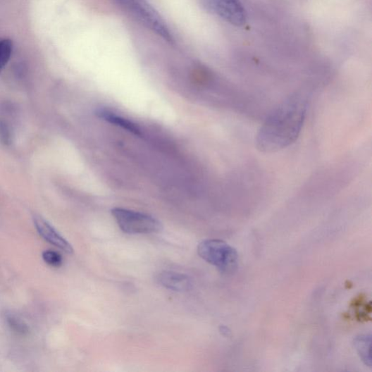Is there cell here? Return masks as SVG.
Wrapping results in <instances>:
<instances>
[{
	"label": "cell",
	"mask_w": 372,
	"mask_h": 372,
	"mask_svg": "<svg viewBox=\"0 0 372 372\" xmlns=\"http://www.w3.org/2000/svg\"><path fill=\"white\" fill-rule=\"evenodd\" d=\"M306 104L294 96L273 111L260 130L256 140L259 150L271 153L294 143L304 125Z\"/></svg>",
	"instance_id": "cell-1"
},
{
	"label": "cell",
	"mask_w": 372,
	"mask_h": 372,
	"mask_svg": "<svg viewBox=\"0 0 372 372\" xmlns=\"http://www.w3.org/2000/svg\"><path fill=\"white\" fill-rule=\"evenodd\" d=\"M147 29L168 42L175 41L174 35L164 19L148 0H112Z\"/></svg>",
	"instance_id": "cell-2"
},
{
	"label": "cell",
	"mask_w": 372,
	"mask_h": 372,
	"mask_svg": "<svg viewBox=\"0 0 372 372\" xmlns=\"http://www.w3.org/2000/svg\"><path fill=\"white\" fill-rule=\"evenodd\" d=\"M198 253L203 260L223 273H234L238 267V252L223 241L204 240L199 244Z\"/></svg>",
	"instance_id": "cell-3"
},
{
	"label": "cell",
	"mask_w": 372,
	"mask_h": 372,
	"mask_svg": "<svg viewBox=\"0 0 372 372\" xmlns=\"http://www.w3.org/2000/svg\"><path fill=\"white\" fill-rule=\"evenodd\" d=\"M111 214L125 234H153L162 229L161 223L147 214L119 207L112 209Z\"/></svg>",
	"instance_id": "cell-4"
},
{
	"label": "cell",
	"mask_w": 372,
	"mask_h": 372,
	"mask_svg": "<svg viewBox=\"0 0 372 372\" xmlns=\"http://www.w3.org/2000/svg\"><path fill=\"white\" fill-rule=\"evenodd\" d=\"M206 9L231 25H245L247 15L240 0H202Z\"/></svg>",
	"instance_id": "cell-5"
},
{
	"label": "cell",
	"mask_w": 372,
	"mask_h": 372,
	"mask_svg": "<svg viewBox=\"0 0 372 372\" xmlns=\"http://www.w3.org/2000/svg\"><path fill=\"white\" fill-rule=\"evenodd\" d=\"M39 235L46 241L68 254H73L74 249L48 221L40 216L33 217Z\"/></svg>",
	"instance_id": "cell-6"
},
{
	"label": "cell",
	"mask_w": 372,
	"mask_h": 372,
	"mask_svg": "<svg viewBox=\"0 0 372 372\" xmlns=\"http://www.w3.org/2000/svg\"><path fill=\"white\" fill-rule=\"evenodd\" d=\"M156 281L162 287L176 292L189 291L193 285L188 275L174 271L161 272L156 276Z\"/></svg>",
	"instance_id": "cell-7"
},
{
	"label": "cell",
	"mask_w": 372,
	"mask_h": 372,
	"mask_svg": "<svg viewBox=\"0 0 372 372\" xmlns=\"http://www.w3.org/2000/svg\"><path fill=\"white\" fill-rule=\"evenodd\" d=\"M97 115L100 119L111 125L118 126L135 135H142V130L136 124L107 108L98 109Z\"/></svg>",
	"instance_id": "cell-8"
},
{
	"label": "cell",
	"mask_w": 372,
	"mask_h": 372,
	"mask_svg": "<svg viewBox=\"0 0 372 372\" xmlns=\"http://www.w3.org/2000/svg\"><path fill=\"white\" fill-rule=\"evenodd\" d=\"M371 337L368 335L356 337L354 342L356 350L361 361L369 367L371 366Z\"/></svg>",
	"instance_id": "cell-9"
},
{
	"label": "cell",
	"mask_w": 372,
	"mask_h": 372,
	"mask_svg": "<svg viewBox=\"0 0 372 372\" xmlns=\"http://www.w3.org/2000/svg\"><path fill=\"white\" fill-rule=\"evenodd\" d=\"M6 320L8 327L16 333L20 335H26L30 332L27 323L20 317L13 313H6Z\"/></svg>",
	"instance_id": "cell-10"
},
{
	"label": "cell",
	"mask_w": 372,
	"mask_h": 372,
	"mask_svg": "<svg viewBox=\"0 0 372 372\" xmlns=\"http://www.w3.org/2000/svg\"><path fill=\"white\" fill-rule=\"evenodd\" d=\"M13 44L8 38H0V73L9 62L13 54Z\"/></svg>",
	"instance_id": "cell-11"
},
{
	"label": "cell",
	"mask_w": 372,
	"mask_h": 372,
	"mask_svg": "<svg viewBox=\"0 0 372 372\" xmlns=\"http://www.w3.org/2000/svg\"><path fill=\"white\" fill-rule=\"evenodd\" d=\"M42 259L53 267H60L63 264L62 256L54 250H46L42 253Z\"/></svg>",
	"instance_id": "cell-12"
},
{
	"label": "cell",
	"mask_w": 372,
	"mask_h": 372,
	"mask_svg": "<svg viewBox=\"0 0 372 372\" xmlns=\"http://www.w3.org/2000/svg\"><path fill=\"white\" fill-rule=\"evenodd\" d=\"M0 132H1L2 137L5 140V142L8 143L10 139L9 130L5 125H0Z\"/></svg>",
	"instance_id": "cell-13"
}]
</instances>
